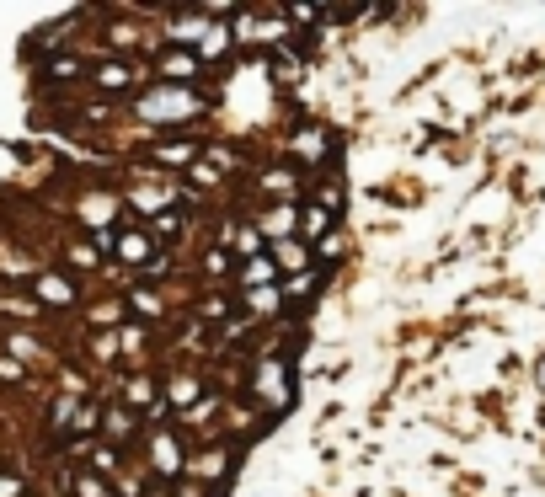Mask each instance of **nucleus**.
<instances>
[{
  "label": "nucleus",
  "instance_id": "nucleus-1",
  "mask_svg": "<svg viewBox=\"0 0 545 497\" xmlns=\"http://www.w3.org/2000/svg\"><path fill=\"white\" fill-rule=\"evenodd\" d=\"M193 113H198V97L182 86H155L150 97H139V118H150V123H177Z\"/></svg>",
  "mask_w": 545,
  "mask_h": 497
},
{
  "label": "nucleus",
  "instance_id": "nucleus-2",
  "mask_svg": "<svg viewBox=\"0 0 545 497\" xmlns=\"http://www.w3.org/2000/svg\"><path fill=\"white\" fill-rule=\"evenodd\" d=\"M150 460H155V471L161 476H177L182 471V449L171 433H150Z\"/></svg>",
  "mask_w": 545,
  "mask_h": 497
},
{
  "label": "nucleus",
  "instance_id": "nucleus-3",
  "mask_svg": "<svg viewBox=\"0 0 545 497\" xmlns=\"http://www.w3.org/2000/svg\"><path fill=\"white\" fill-rule=\"evenodd\" d=\"M257 396H268L273 407H289V385H284V364H262L257 369Z\"/></svg>",
  "mask_w": 545,
  "mask_h": 497
},
{
  "label": "nucleus",
  "instance_id": "nucleus-4",
  "mask_svg": "<svg viewBox=\"0 0 545 497\" xmlns=\"http://www.w3.org/2000/svg\"><path fill=\"white\" fill-rule=\"evenodd\" d=\"M33 289H38V300H43V305H54V310L75 305V284H70V278H59V273H43Z\"/></svg>",
  "mask_w": 545,
  "mask_h": 497
},
{
  "label": "nucleus",
  "instance_id": "nucleus-5",
  "mask_svg": "<svg viewBox=\"0 0 545 497\" xmlns=\"http://www.w3.org/2000/svg\"><path fill=\"white\" fill-rule=\"evenodd\" d=\"M118 262H129V268H150V236H139V230H129V236H118Z\"/></svg>",
  "mask_w": 545,
  "mask_h": 497
},
{
  "label": "nucleus",
  "instance_id": "nucleus-6",
  "mask_svg": "<svg viewBox=\"0 0 545 497\" xmlns=\"http://www.w3.org/2000/svg\"><path fill=\"white\" fill-rule=\"evenodd\" d=\"M294 225H300V209H294V204H278L257 230H262V236H289V241H294Z\"/></svg>",
  "mask_w": 545,
  "mask_h": 497
},
{
  "label": "nucleus",
  "instance_id": "nucleus-7",
  "mask_svg": "<svg viewBox=\"0 0 545 497\" xmlns=\"http://www.w3.org/2000/svg\"><path fill=\"white\" fill-rule=\"evenodd\" d=\"M273 262H278V268H294V273H305L310 268V252H305V246L300 241H273Z\"/></svg>",
  "mask_w": 545,
  "mask_h": 497
},
{
  "label": "nucleus",
  "instance_id": "nucleus-8",
  "mask_svg": "<svg viewBox=\"0 0 545 497\" xmlns=\"http://www.w3.org/2000/svg\"><path fill=\"white\" fill-rule=\"evenodd\" d=\"M113 209H118V198L97 193V198H86V204H81V220L97 225V230H107V225H113Z\"/></svg>",
  "mask_w": 545,
  "mask_h": 497
},
{
  "label": "nucleus",
  "instance_id": "nucleus-9",
  "mask_svg": "<svg viewBox=\"0 0 545 497\" xmlns=\"http://www.w3.org/2000/svg\"><path fill=\"white\" fill-rule=\"evenodd\" d=\"M273 268H278L273 257H252V262H241V278H246V284H252V289H268Z\"/></svg>",
  "mask_w": 545,
  "mask_h": 497
},
{
  "label": "nucleus",
  "instance_id": "nucleus-10",
  "mask_svg": "<svg viewBox=\"0 0 545 497\" xmlns=\"http://www.w3.org/2000/svg\"><path fill=\"white\" fill-rule=\"evenodd\" d=\"M204 33H209L204 17H177V22H171V38H177V43H204Z\"/></svg>",
  "mask_w": 545,
  "mask_h": 497
},
{
  "label": "nucleus",
  "instance_id": "nucleus-11",
  "mask_svg": "<svg viewBox=\"0 0 545 497\" xmlns=\"http://www.w3.org/2000/svg\"><path fill=\"white\" fill-rule=\"evenodd\" d=\"M230 49V27H209L204 43H198V59H220Z\"/></svg>",
  "mask_w": 545,
  "mask_h": 497
},
{
  "label": "nucleus",
  "instance_id": "nucleus-12",
  "mask_svg": "<svg viewBox=\"0 0 545 497\" xmlns=\"http://www.w3.org/2000/svg\"><path fill=\"white\" fill-rule=\"evenodd\" d=\"M198 70V54H166L161 59V75H171V86L182 81V75H193Z\"/></svg>",
  "mask_w": 545,
  "mask_h": 497
},
{
  "label": "nucleus",
  "instance_id": "nucleus-13",
  "mask_svg": "<svg viewBox=\"0 0 545 497\" xmlns=\"http://www.w3.org/2000/svg\"><path fill=\"white\" fill-rule=\"evenodd\" d=\"M129 81H134L129 65H102V70H97V86H102V91H129Z\"/></svg>",
  "mask_w": 545,
  "mask_h": 497
},
{
  "label": "nucleus",
  "instance_id": "nucleus-14",
  "mask_svg": "<svg viewBox=\"0 0 545 497\" xmlns=\"http://www.w3.org/2000/svg\"><path fill=\"white\" fill-rule=\"evenodd\" d=\"M236 252H241V262H252V257H268V252H262V230H257V225H246L241 236H236Z\"/></svg>",
  "mask_w": 545,
  "mask_h": 497
},
{
  "label": "nucleus",
  "instance_id": "nucleus-15",
  "mask_svg": "<svg viewBox=\"0 0 545 497\" xmlns=\"http://www.w3.org/2000/svg\"><path fill=\"white\" fill-rule=\"evenodd\" d=\"M171 401H177V407H193V401H198V380L193 375H177V380H171V391H166Z\"/></svg>",
  "mask_w": 545,
  "mask_h": 497
},
{
  "label": "nucleus",
  "instance_id": "nucleus-16",
  "mask_svg": "<svg viewBox=\"0 0 545 497\" xmlns=\"http://www.w3.org/2000/svg\"><path fill=\"white\" fill-rule=\"evenodd\" d=\"M246 310H257V316H268V310H278V289H246Z\"/></svg>",
  "mask_w": 545,
  "mask_h": 497
},
{
  "label": "nucleus",
  "instance_id": "nucleus-17",
  "mask_svg": "<svg viewBox=\"0 0 545 497\" xmlns=\"http://www.w3.org/2000/svg\"><path fill=\"white\" fill-rule=\"evenodd\" d=\"M129 433H134V417L129 412H123V407H113V412H107V439H129Z\"/></svg>",
  "mask_w": 545,
  "mask_h": 497
},
{
  "label": "nucleus",
  "instance_id": "nucleus-18",
  "mask_svg": "<svg viewBox=\"0 0 545 497\" xmlns=\"http://www.w3.org/2000/svg\"><path fill=\"white\" fill-rule=\"evenodd\" d=\"M193 471H198V476H220V471H225V449H209L204 460H193Z\"/></svg>",
  "mask_w": 545,
  "mask_h": 497
},
{
  "label": "nucleus",
  "instance_id": "nucleus-19",
  "mask_svg": "<svg viewBox=\"0 0 545 497\" xmlns=\"http://www.w3.org/2000/svg\"><path fill=\"white\" fill-rule=\"evenodd\" d=\"M134 305H139V310H145V316H155V310H161V300H155V294H150V289H134Z\"/></svg>",
  "mask_w": 545,
  "mask_h": 497
},
{
  "label": "nucleus",
  "instance_id": "nucleus-20",
  "mask_svg": "<svg viewBox=\"0 0 545 497\" xmlns=\"http://www.w3.org/2000/svg\"><path fill=\"white\" fill-rule=\"evenodd\" d=\"M310 284H316V273H294V284H289V289H294V300H305Z\"/></svg>",
  "mask_w": 545,
  "mask_h": 497
},
{
  "label": "nucleus",
  "instance_id": "nucleus-21",
  "mask_svg": "<svg viewBox=\"0 0 545 497\" xmlns=\"http://www.w3.org/2000/svg\"><path fill=\"white\" fill-rule=\"evenodd\" d=\"M70 262H81V268H91V262H97V246H75V252H70Z\"/></svg>",
  "mask_w": 545,
  "mask_h": 497
},
{
  "label": "nucleus",
  "instance_id": "nucleus-22",
  "mask_svg": "<svg viewBox=\"0 0 545 497\" xmlns=\"http://www.w3.org/2000/svg\"><path fill=\"white\" fill-rule=\"evenodd\" d=\"M188 155H193V145H166L161 161H188Z\"/></svg>",
  "mask_w": 545,
  "mask_h": 497
},
{
  "label": "nucleus",
  "instance_id": "nucleus-23",
  "mask_svg": "<svg viewBox=\"0 0 545 497\" xmlns=\"http://www.w3.org/2000/svg\"><path fill=\"white\" fill-rule=\"evenodd\" d=\"M326 220H332V214H321V209H305V230H326Z\"/></svg>",
  "mask_w": 545,
  "mask_h": 497
},
{
  "label": "nucleus",
  "instance_id": "nucleus-24",
  "mask_svg": "<svg viewBox=\"0 0 545 497\" xmlns=\"http://www.w3.org/2000/svg\"><path fill=\"white\" fill-rule=\"evenodd\" d=\"M49 75H81V65H75V59H54Z\"/></svg>",
  "mask_w": 545,
  "mask_h": 497
},
{
  "label": "nucleus",
  "instance_id": "nucleus-25",
  "mask_svg": "<svg viewBox=\"0 0 545 497\" xmlns=\"http://www.w3.org/2000/svg\"><path fill=\"white\" fill-rule=\"evenodd\" d=\"M22 492V481L17 476H0V497H17Z\"/></svg>",
  "mask_w": 545,
  "mask_h": 497
},
{
  "label": "nucleus",
  "instance_id": "nucleus-26",
  "mask_svg": "<svg viewBox=\"0 0 545 497\" xmlns=\"http://www.w3.org/2000/svg\"><path fill=\"white\" fill-rule=\"evenodd\" d=\"M535 375H540V391H545V359H540V369H535Z\"/></svg>",
  "mask_w": 545,
  "mask_h": 497
}]
</instances>
